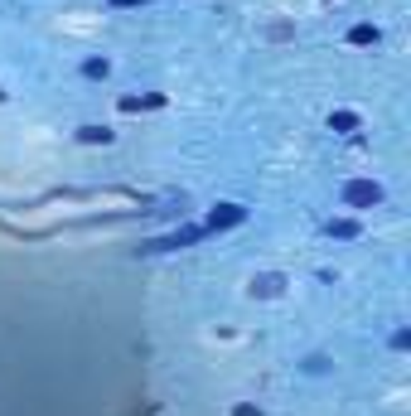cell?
I'll list each match as a JSON object with an SVG mask.
<instances>
[{
    "label": "cell",
    "instance_id": "cell-1",
    "mask_svg": "<svg viewBox=\"0 0 411 416\" xmlns=\"http://www.w3.org/2000/svg\"><path fill=\"white\" fill-rule=\"evenodd\" d=\"M344 204L348 208H373V204H382V189H378L373 179H353V184H344Z\"/></svg>",
    "mask_w": 411,
    "mask_h": 416
},
{
    "label": "cell",
    "instance_id": "cell-2",
    "mask_svg": "<svg viewBox=\"0 0 411 416\" xmlns=\"http://www.w3.org/2000/svg\"><path fill=\"white\" fill-rule=\"evenodd\" d=\"M232 223H242V208L237 204H223L213 218H208V227H232Z\"/></svg>",
    "mask_w": 411,
    "mask_h": 416
},
{
    "label": "cell",
    "instance_id": "cell-3",
    "mask_svg": "<svg viewBox=\"0 0 411 416\" xmlns=\"http://www.w3.org/2000/svg\"><path fill=\"white\" fill-rule=\"evenodd\" d=\"M329 126H334V131H353V126H358V116H353V111H334V116H329Z\"/></svg>",
    "mask_w": 411,
    "mask_h": 416
},
{
    "label": "cell",
    "instance_id": "cell-4",
    "mask_svg": "<svg viewBox=\"0 0 411 416\" xmlns=\"http://www.w3.org/2000/svg\"><path fill=\"white\" fill-rule=\"evenodd\" d=\"M329 232H334V237H358V223H348V218H339V223H329Z\"/></svg>",
    "mask_w": 411,
    "mask_h": 416
},
{
    "label": "cell",
    "instance_id": "cell-5",
    "mask_svg": "<svg viewBox=\"0 0 411 416\" xmlns=\"http://www.w3.org/2000/svg\"><path fill=\"white\" fill-rule=\"evenodd\" d=\"M348 39H353V44H373V39H378V29H373V24H358Z\"/></svg>",
    "mask_w": 411,
    "mask_h": 416
},
{
    "label": "cell",
    "instance_id": "cell-6",
    "mask_svg": "<svg viewBox=\"0 0 411 416\" xmlns=\"http://www.w3.org/2000/svg\"><path fill=\"white\" fill-rule=\"evenodd\" d=\"M111 5H145V0H111Z\"/></svg>",
    "mask_w": 411,
    "mask_h": 416
}]
</instances>
